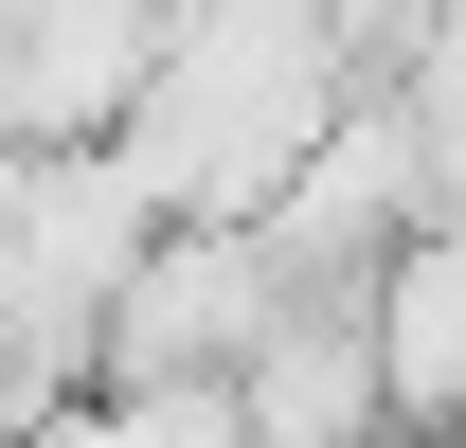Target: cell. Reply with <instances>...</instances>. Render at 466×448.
<instances>
[{"mask_svg": "<svg viewBox=\"0 0 466 448\" xmlns=\"http://www.w3.org/2000/svg\"><path fill=\"white\" fill-rule=\"evenodd\" d=\"M233 412L251 448H395V341H377V287H288V323L233 359Z\"/></svg>", "mask_w": 466, "mask_h": 448, "instance_id": "cell-1", "label": "cell"}, {"mask_svg": "<svg viewBox=\"0 0 466 448\" xmlns=\"http://www.w3.org/2000/svg\"><path fill=\"white\" fill-rule=\"evenodd\" d=\"M18 448H251V412H233V377H90L18 412Z\"/></svg>", "mask_w": 466, "mask_h": 448, "instance_id": "cell-2", "label": "cell"}]
</instances>
